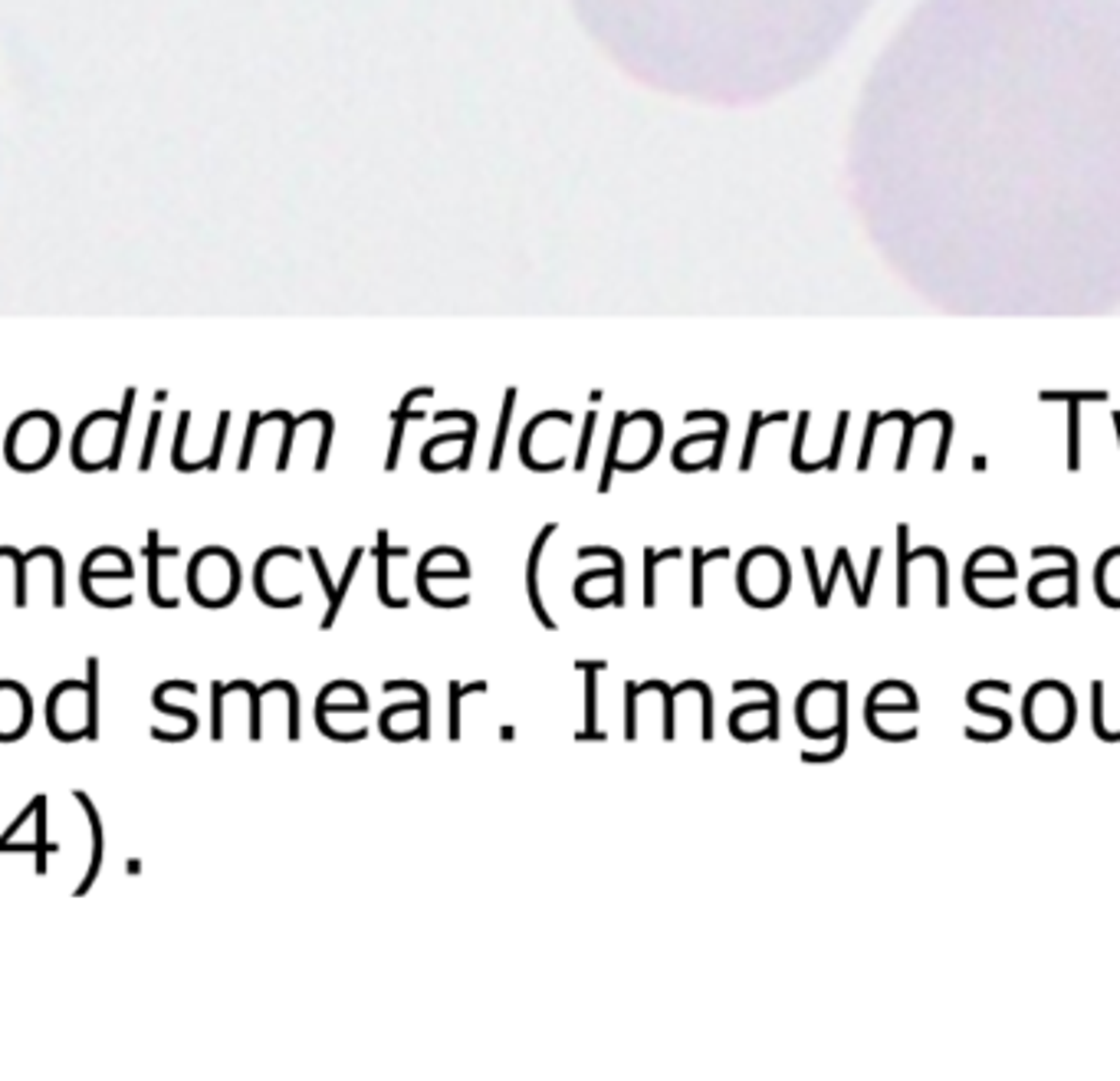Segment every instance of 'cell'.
<instances>
[{"mask_svg": "<svg viewBox=\"0 0 1120 1081\" xmlns=\"http://www.w3.org/2000/svg\"><path fill=\"white\" fill-rule=\"evenodd\" d=\"M188 591L204 608H223L240 591V562L230 549H198L188 562Z\"/></svg>", "mask_w": 1120, "mask_h": 1081, "instance_id": "3", "label": "cell"}, {"mask_svg": "<svg viewBox=\"0 0 1120 1081\" xmlns=\"http://www.w3.org/2000/svg\"><path fill=\"white\" fill-rule=\"evenodd\" d=\"M834 693H838V743H834L832 753H809V750H805L802 753L805 763H834V759H838L841 753L848 750V684L838 681Z\"/></svg>", "mask_w": 1120, "mask_h": 1081, "instance_id": "14", "label": "cell"}, {"mask_svg": "<svg viewBox=\"0 0 1120 1081\" xmlns=\"http://www.w3.org/2000/svg\"><path fill=\"white\" fill-rule=\"evenodd\" d=\"M73 799H76V806L83 808L86 812V819H90V835H92V852H90V868H86V874H83V881H79L76 885V890H73V897H86L92 890V885H96L99 881V872H102V858H106V832H102V815H99V808L92 806V799H90V792H83V789H76V792H73Z\"/></svg>", "mask_w": 1120, "mask_h": 1081, "instance_id": "7", "label": "cell"}, {"mask_svg": "<svg viewBox=\"0 0 1120 1081\" xmlns=\"http://www.w3.org/2000/svg\"><path fill=\"white\" fill-rule=\"evenodd\" d=\"M575 668L585 671V730L579 733V743L582 740H608L605 733L599 730V707H595V700H599V671H605L608 664L605 661H575Z\"/></svg>", "mask_w": 1120, "mask_h": 1081, "instance_id": "10", "label": "cell"}, {"mask_svg": "<svg viewBox=\"0 0 1120 1081\" xmlns=\"http://www.w3.org/2000/svg\"><path fill=\"white\" fill-rule=\"evenodd\" d=\"M46 726L59 743L99 740V657H86V681H59L46 693Z\"/></svg>", "mask_w": 1120, "mask_h": 1081, "instance_id": "1", "label": "cell"}, {"mask_svg": "<svg viewBox=\"0 0 1120 1081\" xmlns=\"http://www.w3.org/2000/svg\"><path fill=\"white\" fill-rule=\"evenodd\" d=\"M210 737L223 740V700H227V684L214 681L210 684Z\"/></svg>", "mask_w": 1120, "mask_h": 1081, "instance_id": "22", "label": "cell"}, {"mask_svg": "<svg viewBox=\"0 0 1120 1081\" xmlns=\"http://www.w3.org/2000/svg\"><path fill=\"white\" fill-rule=\"evenodd\" d=\"M595 556L611 559V595H608V602L621 608V605H624V559H621V553H615V549H608V546H582L579 549V559H595Z\"/></svg>", "mask_w": 1120, "mask_h": 1081, "instance_id": "13", "label": "cell"}, {"mask_svg": "<svg viewBox=\"0 0 1120 1081\" xmlns=\"http://www.w3.org/2000/svg\"><path fill=\"white\" fill-rule=\"evenodd\" d=\"M128 405H132V391H128L122 414L99 411L83 421L76 441H73V464L79 471H119L122 444H125Z\"/></svg>", "mask_w": 1120, "mask_h": 1081, "instance_id": "2", "label": "cell"}, {"mask_svg": "<svg viewBox=\"0 0 1120 1081\" xmlns=\"http://www.w3.org/2000/svg\"><path fill=\"white\" fill-rule=\"evenodd\" d=\"M467 693H486V681H477V684H457L451 681V730H447V737L457 743L460 740V700L467 697Z\"/></svg>", "mask_w": 1120, "mask_h": 1081, "instance_id": "20", "label": "cell"}, {"mask_svg": "<svg viewBox=\"0 0 1120 1081\" xmlns=\"http://www.w3.org/2000/svg\"><path fill=\"white\" fill-rule=\"evenodd\" d=\"M407 710H411V704H395V707H388V710L382 713V720H378V726H382V733H388L391 717H398V713H407Z\"/></svg>", "mask_w": 1120, "mask_h": 1081, "instance_id": "31", "label": "cell"}, {"mask_svg": "<svg viewBox=\"0 0 1120 1081\" xmlns=\"http://www.w3.org/2000/svg\"><path fill=\"white\" fill-rule=\"evenodd\" d=\"M33 723V697L20 681H0V743H17Z\"/></svg>", "mask_w": 1120, "mask_h": 1081, "instance_id": "5", "label": "cell"}, {"mask_svg": "<svg viewBox=\"0 0 1120 1081\" xmlns=\"http://www.w3.org/2000/svg\"><path fill=\"white\" fill-rule=\"evenodd\" d=\"M966 707H969V710H973V713H980V717H996V720H1002V723H1006V726H1013V717H1009L1006 710H996V707H982V704H980V697H976V690H973V688L966 690Z\"/></svg>", "mask_w": 1120, "mask_h": 1081, "instance_id": "25", "label": "cell"}, {"mask_svg": "<svg viewBox=\"0 0 1120 1081\" xmlns=\"http://www.w3.org/2000/svg\"><path fill=\"white\" fill-rule=\"evenodd\" d=\"M726 556H730L726 546L713 549V553H700V549L690 553V559H694L690 562V605H694V608L703 605V566H707V562H716V559H726Z\"/></svg>", "mask_w": 1120, "mask_h": 1081, "instance_id": "15", "label": "cell"}, {"mask_svg": "<svg viewBox=\"0 0 1120 1081\" xmlns=\"http://www.w3.org/2000/svg\"><path fill=\"white\" fill-rule=\"evenodd\" d=\"M1091 720H1095V733L1104 743H1120V733H1111L1104 726V684L1095 681L1091 684Z\"/></svg>", "mask_w": 1120, "mask_h": 1081, "instance_id": "21", "label": "cell"}, {"mask_svg": "<svg viewBox=\"0 0 1120 1081\" xmlns=\"http://www.w3.org/2000/svg\"><path fill=\"white\" fill-rule=\"evenodd\" d=\"M1035 559H1045V556H1062L1064 562H1068V586H1064V605H1078V559H1075V553H1068V549H1062V546H1038L1035 553Z\"/></svg>", "mask_w": 1120, "mask_h": 1081, "instance_id": "19", "label": "cell"}, {"mask_svg": "<svg viewBox=\"0 0 1120 1081\" xmlns=\"http://www.w3.org/2000/svg\"><path fill=\"white\" fill-rule=\"evenodd\" d=\"M155 438H158V414H155V418H152V427H148L145 451H141V460H139V467H141V471H148V467H152V447H155Z\"/></svg>", "mask_w": 1120, "mask_h": 1081, "instance_id": "30", "label": "cell"}, {"mask_svg": "<svg viewBox=\"0 0 1120 1081\" xmlns=\"http://www.w3.org/2000/svg\"><path fill=\"white\" fill-rule=\"evenodd\" d=\"M59 447V424L53 414L33 411L26 418H17L7 434V464L13 471H40L57 457Z\"/></svg>", "mask_w": 1120, "mask_h": 1081, "instance_id": "4", "label": "cell"}, {"mask_svg": "<svg viewBox=\"0 0 1120 1081\" xmlns=\"http://www.w3.org/2000/svg\"><path fill=\"white\" fill-rule=\"evenodd\" d=\"M624 690H628V717H624V737H628V740H637V684L628 681V684H624Z\"/></svg>", "mask_w": 1120, "mask_h": 1081, "instance_id": "24", "label": "cell"}, {"mask_svg": "<svg viewBox=\"0 0 1120 1081\" xmlns=\"http://www.w3.org/2000/svg\"><path fill=\"white\" fill-rule=\"evenodd\" d=\"M500 737H503V740H513L516 730H513V726H500Z\"/></svg>", "mask_w": 1120, "mask_h": 1081, "instance_id": "33", "label": "cell"}, {"mask_svg": "<svg viewBox=\"0 0 1120 1081\" xmlns=\"http://www.w3.org/2000/svg\"><path fill=\"white\" fill-rule=\"evenodd\" d=\"M158 529H148V542H145V562H148V598H152L158 608H178V595L168 589L165 573L181 559V549L174 546H161L158 542Z\"/></svg>", "mask_w": 1120, "mask_h": 1081, "instance_id": "6", "label": "cell"}, {"mask_svg": "<svg viewBox=\"0 0 1120 1081\" xmlns=\"http://www.w3.org/2000/svg\"><path fill=\"white\" fill-rule=\"evenodd\" d=\"M26 569H30V556L13 546H0V586L10 591L13 608L26 605Z\"/></svg>", "mask_w": 1120, "mask_h": 1081, "instance_id": "9", "label": "cell"}, {"mask_svg": "<svg viewBox=\"0 0 1120 1081\" xmlns=\"http://www.w3.org/2000/svg\"><path fill=\"white\" fill-rule=\"evenodd\" d=\"M907 540H911V526H907V523H900V526H898V559H900V566H898V605H900V608H907V605H911V579H907V569H911L914 559H927V556H930V546L911 553V549H907Z\"/></svg>", "mask_w": 1120, "mask_h": 1081, "instance_id": "12", "label": "cell"}, {"mask_svg": "<svg viewBox=\"0 0 1120 1081\" xmlns=\"http://www.w3.org/2000/svg\"><path fill=\"white\" fill-rule=\"evenodd\" d=\"M733 690H763L766 693V700H769V726H766L763 730V737L766 740H779V690L772 688V684H766V681H736L733 684Z\"/></svg>", "mask_w": 1120, "mask_h": 1081, "instance_id": "17", "label": "cell"}, {"mask_svg": "<svg viewBox=\"0 0 1120 1081\" xmlns=\"http://www.w3.org/2000/svg\"><path fill=\"white\" fill-rule=\"evenodd\" d=\"M305 556H309V559H312V566H316V573H319V582H322L325 598H329V602H332V595H336V586H332V579H329V569H325V562H322V553H319V549L312 546Z\"/></svg>", "mask_w": 1120, "mask_h": 1081, "instance_id": "27", "label": "cell"}, {"mask_svg": "<svg viewBox=\"0 0 1120 1081\" xmlns=\"http://www.w3.org/2000/svg\"><path fill=\"white\" fill-rule=\"evenodd\" d=\"M555 529H559L555 523H546V526L539 529V536H535L533 549H529V559H526V595H529V605H533L539 624H542V628H549V631H555V622L549 618V611L542 608V598H539V559H542V549H546L549 536H552Z\"/></svg>", "mask_w": 1120, "mask_h": 1081, "instance_id": "8", "label": "cell"}, {"mask_svg": "<svg viewBox=\"0 0 1120 1081\" xmlns=\"http://www.w3.org/2000/svg\"><path fill=\"white\" fill-rule=\"evenodd\" d=\"M592 424H595V418H592V414H588V421H585V434H582L579 457H575V471H585V460H588V444H592Z\"/></svg>", "mask_w": 1120, "mask_h": 1081, "instance_id": "29", "label": "cell"}, {"mask_svg": "<svg viewBox=\"0 0 1120 1081\" xmlns=\"http://www.w3.org/2000/svg\"><path fill=\"white\" fill-rule=\"evenodd\" d=\"M125 872H128V874H141V861H139V858H128V861H125Z\"/></svg>", "mask_w": 1120, "mask_h": 1081, "instance_id": "32", "label": "cell"}, {"mask_svg": "<svg viewBox=\"0 0 1120 1081\" xmlns=\"http://www.w3.org/2000/svg\"><path fill=\"white\" fill-rule=\"evenodd\" d=\"M644 605H648V608H654V569H657V562H661V556H657V549H644Z\"/></svg>", "mask_w": 1120, "mask_h": 1081, "instance_id": "23", "label": "cell"}, {"mask_svg": "<svg viewBox=\"0 0 1120 1081\" xmlns=\"http://www.w3.org/2000/svg\"><path fill=\"white\" fill-rule=\"evenodd\" d=\"M362 556H365V549H362V546H355V549H352L349 562H345V575H342V582H338L336 595H332L329 608H325V615H322V631H329L332 624H336L338 608H342V598H345V591H349V586H352V575L358 573V562H362Z\"/></svg>", "mask_w": 1120, "mask_h": 1081, "instance_id": "16", "label": "cell"}, {"mask_svg": "<svg viewBox=\"0 0 1120 1081\" xmlns=\"http://www.w3.org/2000/svg\"><path fill=\"white\" fill-rule=\"evenodd\" d=\"M407 556V546L402 549H391L388 546V529H378L375 536V559H378V602L385 605V608H407V598H391L388 591V562L391 559H404Z\"/></svg>", "mask_w": 1120, "mask_h": 1081, "instance_id": "11", "label": "cell"}, {"mask_svg": "<svg viewBox=\"0 0 1120 1081\" xmlns=\"http://www.w3.org/2000/svg\"><path fill=\"white\" fill-rule=\"evenodd\" d=\"M694 690L703 700V740H713V693L703 681H694Z\"/></svg>", "mask_w": 1120, "mask_h": 1081, "instance_id": "26", "label": "cell"}, {"mask_svg": "<svg viewBox=\"0 0 1120 1081\" xmlns=\"http://www.w3.org/2000/svg\"><path fill=\"white\" fill-rule=\"evenodd\" d=\"M152 707H155V710H158V713H165V717L181 720V723H185L191 733H198V713H194V710H188V707H174V704H168V688H165V684H158V688L152 690Z\"/></svg>", "mask_w": 1120, "mask_h": 1081, "instance_id": "18", "label": "cell"}, {"mask_svg": "<svg viewBox=\"0 0 1120 1081\" xmlns=\"http://www.w3.org/2000/svg\"><path fill=\"white\" fill-rule=\"evenodd\" d=\"M766 424V418L763 414H756V418H752V431H749V438H746V447H743V460H739V471H749L752 467V444H756V434H759V427Z\"/></svg>", "mask_w": 1120, "mask_h": 1081, "instance_id": "28", "label": "cell"}]
</instances>
